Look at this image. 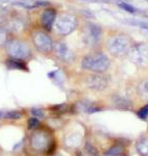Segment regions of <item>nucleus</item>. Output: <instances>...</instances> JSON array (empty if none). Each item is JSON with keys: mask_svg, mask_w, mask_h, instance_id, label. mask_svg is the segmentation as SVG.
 Returning a JSON list of instances; mask_svg holds the SVG:
<instances>
[{"mask_svg": "<svg viewBox=\"0 0 148 156\" xmlns=\"http://www.w3.org/2000/svg\"><path fill=\"white\" fill-rule=\"evenodd\" d=\"M81 67L89 71L95 73H102L106 71L110 67V59L101 52L88 54L81 62Z\"/></svg>", "mask_w": 148, "mask_h": 156, "instance_id": "1", "label": "nucleus"}, {"mask_svg": "<svg viewBox=\"0 0 148 156\" xmlns=\"http://www.w3.org/2000/svg\"><path fill=\"white\" fill-rule=\"evenodd\" d=\"M5 48L7 54L12 58L17 59H26L31 55V47L27 43L20 40H11L7 41L5 44Z\"/></svg>", "mask_w": 148, "mask_h": 156, "instance_id": "2", "label": "nucleus"}, {"mask_svg": "<svg viewBox=\"0 0 148 156\" xmlns=\"http://www.w3.org/2000/svg\"><path fill=\"white\" fill-rule=\"evenodd\" d=\"M77 25H78V22L75 16L70 14H62L61 16L56 17L53 26L56 27V30L59 34L68 36L72 31H74Z\"/></svg>", "mask_w": 148, "mask_h": 156, "instance_id": "3", "label": "nucleus"}, {"mask_svg": "<svg viewBox=\"0 0 148 156\" xmlns=\"http://www.w3.org/2000/svg\"><path fill=\"white\" fill-rule=\"evenodd\" d=\"M132 46L129 37L126 36H116L109 42V51L114 56H122L128 54Z\"/></svg>", "mask_w": 148, "mask_h": 156, "instance_id": "4", "label": "nucleus"}, {"mask_svg": "<svg viewBox=\"0 0 148 156\" xmlns=\"http://www.w3.org/2000/svg\"><path fill=\"white\" fill-rule=\"evenodd\" d=\"M32 42L34 47L39 52L42 53H50L53 50V42L52 39L45 31L38 30L32 34Z\"/></svg>", "mask_w": 148, "mask_h": 156, "instance_id": "5", "label": "nucleus"}, {"mask_svg": "<svg viewBox=\"0 0 148 156\" xmlns=\"http://www.w3.org/2000/svg\"><path fill=\"white\" fill-rule=\"evenodd\" d=\"M31 147L38 151H45L50 146V136L47 132L40 130L32 134L31 136Z\"/></svg>", "mask_w": 148, "mask_h": 156, "instance_id": "6", "label": "nucleus"}, {"mask_svg": "<svg viewBox=\"0 0 148 156\" xmlns=\"http://www.w3.org/2000/svg\"><path fill=\"white\" fill-rule=\"evenodd\" d=\"M128 55L130 56L132 62H134L137 65H144L147 62L148 59V49L145 48L143 45H137L132 46Z\"/></svg>", "mask_w": 148, "mask_h": 156, "instance_id": "7", "label": "nucleus"}, {"mask_svg": "<svg viewBox=\"0 0 148 156\" xmlns=\"http://www.w3.org/2000/svg\"><path fill=\"white\" fill-rule=\"evenodd\" d=\"M101 29L99 28L98 26L93 24H89L85 29V34H84V37L85 41L87 42V44L90 45H95L99 42L100 37H101Z\"/></svg>", "mask_w": 148, "mask_h": 156, "instance_id": "8", "label": "nucleus"}, {"mask_svg": "<svg viewBox=\"0 0 148 156\" xmlns=\"http://www.w3.org/2000/svg\"><path fill=\"white\" fill-rule=\"evenodd\" d=\"M56 9H45L42 14L41 17V21H42V25L46 30H51L52 27L54 25V22H56Z\"/></svg>", "mask_w": 148, "mask_h": 156, "instance_id": "9", "label": "nucleus"}, {"mask_svg": "<svg viewBox=\"0 0 148 156\" xmlns=\"http://www.w3.org/2000/svg\"><path fill=\"white\" fill-rule=\"evenodd\" d=\"M88 85L91 89L96 90H102L106 87L107 85V79L102 75H92L88 79Z\"/></svg>", "mask_w": 148, "mask_h": 156, "instance_id": "10", "label": "nucleus"}, {"mask_svg": "<svg viewBox=\"0 0 148 156\" xmlns=\"http://www.w3.org/2000/svg\"><path fill=\"white\" fill-rule=\"evenodd\" d=\"M56 54L60 58H62L63 60H67V62H70V60L73 59L74 55L72 53L71 51L69 50L68 47L66 46L65 44H59L56 47Z\"/></svg>", "mask_w": 148, "mask_h": 156, "instance_id": "11", "label": "nucleus"}, {"mask_svg": "<svg viewBox=\"0 0 148 156\" xmlns=\"http://www.w3.org/2000/svg\"><path fill=\"white\" fill-rule=\"evenodd\" d=\"M6 66L9 69L13 70H27L26 64L24 62V60L22 59H17V58H9L6 62Z\"/></svg>", "mask_w": 148, "mask_h": 156, "instance_id": "12", "label": "nucleus"}, {"mask_svg": "<svg viewBox=\"0 0 148 156\" xmlns=\"http://www.w3.org/2000/svg\"><path fill=\"white\" fill-rule=\"evenodd\" d=\"M136 149L141 156H148V137L140 140L136 146Z\"/></svg>", "mask_w": 148, "mask_h": 156, "instance_id": "13", "label": "nucleus"}, {"mask_svg": "<svg viewBox=\"0 0 148 156\" xmlns=\"http://www.w3.org/2000/svg\"><path fill=\"white\" fill-rule=\"evenodd\" d=\"M21 118V112L17 110H11V112H0V119H11L18 120Z\"/></svg>", "mask_w": 148, "mask_h": 156, "instance_id": "14", "label": "nucleus"}, {"mask_svg": "<svg viewBox=\"0 0 148 156\" xmlns=\"http://www.w3.org/2000/svg\"><path fill=\"white\" fill-rule=\"evenodd\" d=\"M114 103L115 105L120 108H128L130 106V102L128 100L124 99V98H121V97H116L114 99Z\"/></svg>", "mask_w": 148, "mask_h": 156, "instance_id": "15", "label": "nucleus"}, {"mask_svg": "<svg viewBox=\"0 0 148 156\" xmlns=\"http://www.w3.org/2000/svg\"><path fill=\"white\" fill-rule=\"evenodd\" d=\"M123 148L120 147V146H114V147L110 148L109 150L105 152V155H110V156H119L123 153Z\"/></svg>", "mask_w": 148, "mask_h": 156, "instance_id": "16", "label": "nucleus"}, {"mask_svg": "<svg viewBox=\"0 0 148 156\" xmlns=\"http://www.w3.org/2000/svg\"><path fill=\"white\" fill-rule=\"evenodd\" d=\"M80 137L79 136H76V135H72L71 137H68L66 140V143L67 145L70 146V147H76L80 144Z\"/></svg>", "mask_w": 148, "mask_h": 156, "instance_id": "17", "label": "nucleus"}, {"mask_svg": "<svg viewBox=\"0 0 148 156\" xmlns=\"http://www.w3.org/2000/svg\"><path fill=\"white\" fill-rule=\"evenodd\" d=\"M86 152H87L88 156H98V155H97V154H98V153H97V150L90 144L86 145ZM80 156H85V155L80 154Z\"/></svg>", "mask_w": 148, "mask_h": 156, "instance_id": "18", "label": "nucleus"}, {"mask_svg": "<svg viewBox=\"0 0 148 156\" xmlns=\"http://www.w3.org/2000/svg\"><path fill=\"white\" fill-rule=\"evenodd\" d=\"M140 93L144 97L148 98V80H145L140 84Z\"/></svg>", "mask_w": 148, "mask_h": 156, "instance_id": "19", "label": "nucleus"}, {"mask_svg": "<svg viewBox=\"0 0 148 156\" xmlns=\"http://www.w3.org/2000/svg\"><path fill=\"white\" fill-rule=\"evenodd\" d=\"M138 115H139V118L142 120L147 119L148 118V104L145 105L144 107H142L141 109H139V112H138Z\"/></svg>", "mask_w": 148, "mask_h": 156, "instance_id": "20", "label": "nucleus"}, {"mask_svg": "<svg viewBox=\"0 0 148 156\" xmlns=\"http://www.w3.org/2000/svg\"><path fill=\"white\" fill-rule=\"evenodd\" d=\"M7 41H9V40H7L6 32L4 31L3 29L0 28V47L3 46V45H5Z\"/></svg>", "mask_w": 148, "mask_h": 156, "instance_id": "21", "label": "nucleus"}, {"mask_svg": "<svg viewBox=\"0 0 148 156\" xmlns=\"http://www.w3.org/2000/svg\"><path fill=\"white\" fill-rule=\"evenodd\" d=\"M39 121H38L36 118H31V119L28 120V127L29 129H36V128L39 126Z\"/></svg>", "mask_w": 148, "mask_h": 156, "instance_id": "22", "label": "nucleus"}, {"mask_svg": "<svg viewBox=\"0 0 148 156\" xmlns=\"http://www.w3.org/2000/svg\"><path fill=\"white\" fill-rule=\"evenodd\" d=\"M120 6L122 7V9H124L125 11H127L128 12H135V9L132 6H130L129 4L127 3H120Z\"/></svg>", "mask_w": 148, "mask_h": 156, "instance_id": "23", "label": "nucleus"}, {"mask_svg": "<svg viewBox=\"0 0 148 156\" xmlns=\"http://www.w3.org/2000/svg\"><path fill=\"white\" fill-rule=\"evenodd\" d=\"M31 112L34 115L39 117V118H43L44 117V112H43V110H41V109H37V108H34V109H31Z\"/></svg>", "mask_w": 148, "mask_h": 156, "instance_id": "24", "label": "nucleus"}]
</instances>
